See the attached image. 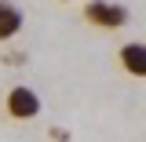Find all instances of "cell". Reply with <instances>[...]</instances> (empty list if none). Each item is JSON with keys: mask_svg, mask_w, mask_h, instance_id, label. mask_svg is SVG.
I'll list each match as a JSON object with an SVG mask.
<instances>
[{"mask_svg": "<svg viewBox=\"0 0 146 142\" xmlns=\"http://www.w3.org/2000/svg\"><path fill=\"white\" fill-rule=\"evenodd\" d=\"M18 29H22V11H18L15 4L0 0V44L11 40V36H18Z\"/></svg>", "mask_w": 146, "mask_h": 142, "instance_id": "4", "label": "cell"}, {"mask_svg": "<svg viewBox=\"0 0 146 142\" xmlns=\"http://www.w3.org/2000/svg\"><path fill=\"white\" fill-rule=\"evenodd\" d=\"M117 66L135 77V80H146V40H128L117 48Z\"/></svg>", "mask_w": 146, "mask_h": 142, "instance_id": "3", "label": "cell"}, {"mask_svg": "<svg viewBox=\"0 0 146 142\" xmlns=\"http://www.w3.org/2000/svg\"><path fill=\"white\" fill-rule=\"evenodd\" d=\"M84 22L95 26V29H124L128 22H131V11H128L124 4H117V0H88L84 4Z\"/></svg>", "mask_w": 146, "mask_h": 142, "instance_id": "1", "label": "cell"}, {"mask_svg": "<svg viewBox=\"0 0 146 142\" xmlns=\"http://www.w3.org/2000/svg\"><path fill=\"white\" fill-rule=\"evenodd\" d=\"M4 109H7V117H11V120H33V117H40L44 102H40V95H36L33 88H22V84H18V88L7 91Z\"/></svg>", "mask_w": 146, "mask_h": 142, "instance_id": "2", "label": "cell"}, {"mask_svg": "<svg viewBox=\"0 0 146 142\" xmlns=\"http://www.w3.org/2000/svg\"><path fill=\"white\" fill-rule=\"evenodd\" d=\"M51 139H55V142H66V139H70V131H66V127H51Z\"/></svg>", "mask_w": 146, "mask_h": 142, "instance_id": "5", "label": "cell"}]
</instances>
